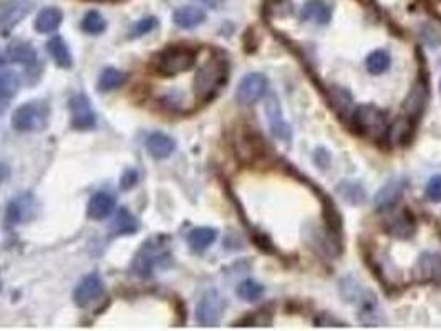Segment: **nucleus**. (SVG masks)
I'll use <instances>...</instances> for the list:
<instances>
[{
    "mask_svg": "<svg viewBox=\"0 0 441 331\" xmlns=\"http://www.w3.org/2000/svg\"><path fill=\"white\" fill-rule=\"evenodd\" d=\"M337 192L339 196L342 198L343 200H347V202L350 204H360L365 200V191L363 187L360 186V184H355V182H342L339 184L337 187Z\"/></svg>",
    "mask_w": 441,
    "mask_h": 331,
    "instance_id": "393cba45",
    "label": "nucleus"
},
{
    "mask_svg": "<svg viewBox=\"0 0 441 331\" xmlns=\"http://www.w3.org/2000/svg\"><path fill=\"white\" fill-rule=\"evenodd\" d=\"M138 227H140V224H138L136 217L129 211H126V209H120L115 219H113L111 232L115 236H128V234L136 232Z\"/></svg>",
    "mask_w": 441,
    "mask_h": 331,
    "instance_id": "aec40b11",
    "label": "nucleus"
},
{
    "mask_svg": "<svg viewBox=\"0 0 441 331\" xmlns=\"http://www.w3.org/2000/svg\"><path fill=\"white\" fill-rule=\"evenodd\" d=\"M378 310L377 301L373 300L372 295H368V300H365L362 312H360V321H363L367 326H375L378 323Z\"/></svg>",
    "mask_w": 441,
    "mask_h": 331,
    "instance_id": "2f4dec72",
    "label": "nucleus"
},
{
    "mask_svg": "<svg viewBox=\"0 0 441 331\" xmlns=\"http://www.w3.org/2000/svg\"><path fill=\"white\" fill-rule=\"evenodd\" d=\"M7 57L8 60L14 62V64L24 65L27 66V68L35 66L37 60H39L35 48H33L30 44H27V41H22V40H15L8 45Z\"/></svg>",
    "mask_w": 441,
    "mask_h": 331,
    "instance_id": "ddd939ff",
    "label": "nucleus"
},
{
    "mask_svg": "<svg viewBox=\"0 0 441 331\" xmlns=\"http://www.w3.org/2000/svg\"><path fill=\"white\" fill-rule=\"evenodd\" d=\"M32 0H0V32H10L32 12Z\"/></svg>",
    "mask_w": 441,
    "mask_h": 331,
    "instance_id": "423d86ee",
    "label": "nucleus"
},
{
    "mask_svg": "<svg viewBox=\"0 0 441 331\" xmlns=\"http://www.w3.org/2000/svg\"><path fill=\"white\" fill-rule=\"evenodd\" d=\"M47 50L50 55H52L53 62H55L60 68H70L71 64H73L70 50L66 47V44L63 41L62 37H53L52 40H48Z\"/></svg>",
    "mask_w": 441,
    "mask_h": 331,
    "instance_id": "412c9836",
    "label": "nucleus"
},
{
    "mask_svg": "<svg viewBox=\"0 0 441 331\" xmlns=\"http://www.w3.org/2000/svg\"><path fill=\"white\" fill-rule=\"evenodd\" d=\"M102 293H103V282L102 278H100V275L90 274L78 283L77 288H75V293H73L75 303L83 308L87 307V305H90L91 301H95L98 296H102Z\"/></svg>",
    "mask_w": 441,
    "mask_h": 331,
    "instance_id": "9b49d317",
    "label": "nucleus"
},
{
    "mask_svg": "<svg viewBox=\"0 0 441 331\" xmlns=\"http://www.w3.org/2000/svg\"><path fill=\"white\" fill-rule=\"evenodd\" d=\"M165 237L150 238L146 244H143L140 252L136 254L133 261V274L140 278H150L156 268H165L171 263V254L168 250Z\"/></svg>",
    "mask_w": 441,
    "mask_h": 331,
    "instance_id": "f257e3e1",
    "label": "nucleus"
},
{
    "mask_svg": "<svg viewBox=\"0 0 441 331\" xmlns=\"http://www.w3.org/2000/svg\"><path fill=\"white\" fill-rule=\"evenodd\" d=\"M262 293H264L262 285L254 282V280H244V282L239 283L237 287V295L246 301L259 300L260 296H262Z\"/></svg>",
    "mask_w": 441,
    "mask_h": 331,
    "instance_id": "c756f323",
    "label": "nucleus"
},
{
    "mask_svg": "<svg viewBox=\"0 0 441 331\" xmlns=\"http://www.w3.org/2000/svg\"><path fill=\"white\" fill-rule=\"evenodd\" d=\"M70 111H71V124H73L75 129H80V131H88V129L95 126L96 123L95 111L85 95H77L71 98Z\"/></svg>",
    "mask_w": 441,
    "mask_h": 331,
    "instance_id": "1a4fd4ad",
    "label": "nucleus"
},
{
    "mask_svg": "<svg viewBox=\"0 0 441 331\" xmlns=\"http://www.w3.org/2000/svg\"><path fill=\"white\" fill-rule=\"evenodd\" d=\"M267 91V78L260 73H251L239 83L236 98L241 104H254Z\"/></svg>",
    "mask_w": 441,
    "mask_h": 331,
    "instance_id": "6e6552de",
    "label": "nucleus"
},
{
    "mask_svg": "<svg viewBox=\"0 0 441 331\" xmlns=\"http://www.w3.org/2000/svg\"><path fill=\"white\" fill-rule=\"evenodd\" d=\"M62 20H63V14L57 7L44 8V10L39 14V17H37L35 28L40 33H52L60 27Z\"/></svg>",
    "mask_w": 441,
    "mask_h": 331,
    "instance_id": "6ab92c4d",
    "label": "nucleus"
},
{
    "mask_svg": "<svg viewBox=\"0 0 441 331\" xmlns=\"http://www.w3.org/2000/svg\"><path fill=\"white\" fill-rule=\"evenodd\" d=\"M35 199L32 194H20L8 204L7 207V220L10 225L24 224L35 216Z\"/></svg>",
    "mask_w": 441,
    "mask_h": 331,
    "instance_id": "9d476101",
    "label": "nucleus"
},
{
    "mask_svg": "<svg viewBox=\"0 0 441 331\" xmlns=\"http://www.w3.org/2000/svg\"><path fill=\"white\" fill-rule=\"evenodd\" d=\"M156 25H158V20L154 19V17H146V19H141L140 22H138L133 27L129 37L136 39V37H141V35H145V33H150L151 30H153V28H156Z\"/></svg>",
    "mask_w": 441,
    "mask_h": 331,
    "instance_id": "473e14b6",
    "label": "nucleus"
},
{
    "mask_svg": "<svg viewBox=\"0 0 441 331\" xmlns=\"http://www.w3.org/2000/svg\"><path fill=\"white\" fill-rule=\"evenodd\" d=\"M425 100H426L425 86H423L422 83H417L413 88V91H411V95L408 96V100H406V104H405L406 113H408L410 116L418 115V113L423 110Z\"/></svg>",
    "mask_w": 441,
    "mask_h": 331,
    "instance_id": "bb28decb",
    "label": "nucleus"
},
{
    "mask_svg": "<svg viewBox=\"0 0 441 331\" xmlns=\"http://www.w3.org/2000/svg\"><path fill=\"white\" fill-rule=\"evenodd\" d=\"M196 52L188 47H170L154 58V70L163 77L184 73L195 65Z\"/></svg>",
    "mask_w": 441,
    "mask_h": 331,
    "instance_id": "7ed1b4c3",
    "label": "nucleus"
},
{
    "mask_svg": "<svg viewBox=\"0 0 441 331\" xmlns=\"http://www.w3.org/2000/svg\"><path fill=\"white\" fill-rule=\"evenodd\" d=\"M415 275L418 280H435L441 278V257L435 254H425L420 257L415 268Z\"/></svg>",
    "mask_w": 441,
    "mask_h": 331,
    "instance_id": "dca6fc26",
    "label": "nucleus"
},
{
    "mask_svg": "<svg viewBox=\"0 0 441 331\" xmlns=\"http://www.w3.org/2000/svg\"><path fill=\"white\" fill-rule=\"evenodd\" d=\"M50 110L47 103L44 102H30L19 106L12 115V126L17 131L22 133H33L42 131L48 124Z\"/></svg>",
    "mask_w": 441,
    "mask_h": 331,
    "instance_id": "20e7f679",
    "label": "nucleus"
},
{
    "mask_svg": "<svg viewBox=\"0 0 441 331\" xmlns=\"http://www.w3.org/2000/svg\"><path fill=\"white\" fill-rule=\"evenodd\" d=\"M82 28L83 32L91 33V35H100L107 28V22L98 12H88L82 20Z\"/></svg>",
    "mask_w": 441,
    "mask_h": 331,
    "instance_id": "c85d7f7f",
    "label": "nucleus"
},
{
    "mask_svg": "<svg viewBox=\"0 0 441 331\" xmlns=\"http://www.w3.org/2000/svg\"><path fill=\"white\" fill-rule=\"evenodd\" d=\"M216 237H217V232L214 229L199 227V229H195L191 234H189L188 242L195 252H203V250L208 249V247L216 240Z\"/></svg>",
    "mask_w": 441,
    "mask_h": 331,
    "instance_id": "4be33fe9",
    "label": "nucleus"
},
{
    "mask_svg": "<svg viewBox=\"0 0 441 331\" xmlns=\"http://www.w3.org/2000/svg\"><path fill=\"white\" fill-rule=\"evenodd\" d=\"M266 111H267V120L271 123V131L276 138L279 140L289 141L292 136L291 126L282 120V113H280V104L276 95H271L266 102Z\"/></svg>",
    "mask_w": 441,
    "mask_h": 331,
    "instance_id": "f8f14e48",
    "label": "nucleus"
},
{
    "mask_svg": "<svg viewBox=\"0 0 441 331\" xmlns=\"http://www.w3.org/2000/svg\"><path fill=\"white\" fill-rule=\"evenodd\" d=\"M146 148H148V153L153 158L165 159L171 156V153L176 148V142L165 133H153L146 141Z\"/></svg>",
    "mask_w": 441,
    "mask_h": 331,
    "instance_id": "f3484780",
    "label": "nucleus"
},
{
    "mask_svg": "<svg viewBox=\"0 0 441 331\" xmlns=\"http://www.w3.org/2000/svg\"><path fill=\"white\" fill-rule=\"evenodd\" d=\"M20 88L19 75L15 71H3L0 73V100H8L15 96Z\"/></svg>",
    "mask_w": 441,
    "mask_h": 331,
    "instance_id": "a878e982",
    "label": "nucleus"
},
{
    "mask_svg": "<svg viewBox=\"0 0 441 331\" xmlns=\"http://www.w3.org/2000/svg\"><path fill=\"white\" fill-rule=\"evenodd\" d=\"M228 77V65L219 57L209 58L206 64L197 70L195 77V96L199 102H208L217 93V90L224 85Z\"/></svg>",
    "mask_w": 441,
    "mask_h": 331,
    "instance_id": "f03ea898",
    "label": "nucleus"
},
{
    "mask_svg": "<svg viewBox=\"0 0 441 331\" xmlns=\"http://www.w3.org/2000/svg\"><path fill=\"white\" fill-rule=\"evenodd\" d=\"M125 73L123 71L116 70V68H105L102 71V75H100V79H98V90L100 91H110V90H115V88L121 86L125 83Z\"/></svg>",
    "mask_w": 441,
    "mask_h": 331,
    "instance_id": "b1692460",
    "label": "nucleus"
},
{
    "mask_svg": "<svg viewBox=\"0 0 441 331\" xmlns=\"http://www.w3.org/2000/svg\"><path fill=\"white\" fill-rule=\"evenodd\" d=\"M426 196L428 199L435 200V202H440L441 200V176H435L428 181L426 186Z\"/></svg>",
    "mask_w": 441,
    "mask_h": 331,
    "instance_id": "72a5a7b5",
    "label": "nucleus"
},
{
    "mask_svg": "<svg viewBox=\"0 0 441 331\" xmlns=\"http://www.w3.org/2000/svg\"><path fill=\"white\" fill-rule=\"evenodd\" d=\"M224 312V299L219 292H206L196 308V320L203 326H214L219 323Z\"/></svg>",
    "mask_w": 441,
    "mask_h": 331,
    "instance_id": "0eeeda50",
    "label": "nucleus"
},
{
    "mask_svg": "<svg viewBox=\"0 0 441 331\" xmlns=\"http://www.w3.org/2000/svg\"><path fill=\"white\" fill-rule=\"evenodd\" d=\"M174 23L181 28H195L206 20V12L199 7H181L174 12L173 15Z\"/></svg>",
    "mask_w": 441,
    "mask_h": 331,
    "instance_id": "a211bd4d",
    "label": "nucleus"
},
{
    "mask_svg": "<svg viewBox=\"0 0 441 331\" xmlns=\"http://www.w3.org/2000/svg\"><path fill=\"white\" fill-rule=\"evenodd\" d=\"M355 126L363 136L378 140L388 131L385 115L373 104H363L355 113Z\"/></svg>",
    "mask_w": 441,
    "mask_h": 331,
    "instance_id": "39448f33",
    "label": "nucleus"
},
{
    "mask_svg": "<svg viewBox=\"0 0 441 331\" xmlns=\"http://www.w3.org/2000/svg\"><path fill=\"white\" fill-rule=\"evenodd\" d=\"M402 191H403L402 182H398V181L388 182L385 187H381L380 192L377 194V198H375L377 207L386 209V207H390V205H393L398 200V198L402 196Z\"/></svg>",
    "mask_w": 441,
    "mask_h": 331,
    "instance_id": "5701e85b",
    "label": "nucleus"
},
{
    "mask_svg": "<svg viewBox=\"0 0 441 331\" xmlns=\"http://www.w3.org/2000/svg\"><path fill=\"white\" fill-rule=\"evenodd\" d=\"M390 68V55L384 50H375L367 58V70L373 75H380Z\"/></svg>",
    "mask_w": 441,
    "mask_h": 331,
    "instance_id": "cd10ccee",
    "label": "nucleus"
},
{
    "mask_svg": "<svg viewBox=\"0 0 441 331\" xmlns=\"http://www.w3.org/2000/svg\"><path fill=\"white\" fill-rule=\"evenodd\" d=\"M199 2L206 3V6L211 7V8H217L222 3V0H199Z\"/></svg>",
    "mask_w": 441,
    "mask_h": 331,
    "instance_id": "c9c22d12",
    "label": "nucleus"
},
{
    "mask_svg": "<svg viewBox=\"0 0 441 331\" xmlns=\"http://www.w3.org/2000/svg\"><path fill=\"white\" fill-rule=\"evenodd\" d=\"M115 209V199L108 192H96L88 202V217L95 220H103Z\"/></svg>",
    "mask_w": 441,
    "mask_h": 331,
    "instance_id": "4468645a",
    "label": "nucleus"
},
{
    "mask_svg": "<svg viewBox=\"0 0 441 331\" xmlns=\"http://www.w3.org/2000/svg\"><path fill=\"white\" fill-rule=\"evenodd\" d=\"M390 234H393V236L397 237H410L411 232H413V224H411L410 219H405L403 216H397V217H392V220H390Z\"/></svg>",
    "mask_w": 441,
    "mask_h": 331,
    "instance_id": "7c9ffc66",
    "label": "nucleus"
},
{
    "mask_svg": "<svg viewBox=\"0 0 441 331\" xmlns=\"http://www.w3.org/2000/svg\"><path fill=\"white\" fill-rule=\"evenodd\" d=\"M136 181H138L136 171L128 169L123 174V178H121V187H123V189H129V187H133L134 184H136Z\"/></svg>",
    "mask_w": 441,
    "mask_h": 331,
    "instance_id": "f704fd0d",
    "label": "nucleus"
},
{
    "mask_svg": "<svg viewBox=\"0 0 441 331\" xmlns=\"http://www.w3.org/2000/svg\"><path fill=\"white\" fill-rule=\"evenodd\" d=\"M300 15L304 20H312L318 25H325L332 19V8L323 0H307L302 7Z\"/></svg>",
    "mask_w": 441,
    "mask_h": 331,
    "instance_id": "2eb2a0df",
    "label": "nucleus"
},
{
    "mask_svg": "<svg viewBox=\"0 0 441 331\" xmlns=\"http://www.w3.org/2000/svg\"><path fill=\"white\" fill-rule=\"evenodd\" d=\"M3 65V58H2V55H0V66Z\"/></svg>",
    "mask_w": 441,
    "mask_h": 331,
    "instance_id": "e433bc0d",
    "label": "nucleus"
}]
</instances>
